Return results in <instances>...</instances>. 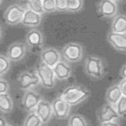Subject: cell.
<instances>
[{
  "label": "cell",
  "mask_w": 126,
  "mask_h": 126,
  "mask_svg": "<svg viewBox=\"0 0 126 126\" xmlns=\"http://www.w3.org/2000/svg\"><path fill=\"white\" fill-rule=\"evenodd\" d=\"M3 1H4V0H0V6H1L2 4L3 3Z\"/></svg>",
  "instance_id": "obj_37"
},
{
  "label": "cell",
  "mask_w": 126,
  "mask_h": 126,
  "mask_svg": "<svg viewBox=\"0 0 126 126\" xmlns=\"http://www.w3.org/2000/svg\"><path fill=\"white\" fill-rule=\"evenodd\" d=\"M34 111L41 119L43 124L49 122L53 116L51 103L47 99H44V98H42L39 101L36 107L35 108Z\"/></svg>",
  "instance_id": "obj_15"
},
{
  "label": "cell",
  "mask_w": 126,
  "mask_h": 126,
  "mask_svg": "<svg viewBox=\"0 0 126 126\" xmlns=\"http://www.w3.org/2000/svg\"><path fill=\"white\" fill-rule=\"evenodd\" d=\"M14 109L13 98L9 93H3L0 94V112L3 113H9Z\"/></svg>",
  "instance_id": "obj_20"
},
{
  "label": "cell",
  "mask_w": 126,
  "mask_h": 126,
  "mask_svg": "<svg viewBox=\"0 0 126 126\" xmlns=\"http://www.w3.org/2000/svg\"><path fill=\"white\" fill-rule=\"evenodd\" d=\"M53 71L56 80H66L71 77L73 73L72 67L70 66L69 62L62 61V59L56 65L53 67Z\"/></svg>",
  "instance_id": "obj_17"
},
{
  "label": "cell",
  "mask_w": 126,
  "mask_h": 126,
  "mask_svg": "<svg viewBox=\"0 0 126 126\" xmlns=\"http://www.w3.org/2000/svg\"><path fill=\"white\" fill-rule=\"evenodd\" d=\"M100 126H121L118 120L112 121H108V122H104V123L100 124Z\"/></svg>",
  "instance_id": "obj_31"
},
{
  "label": "cell",
  "mask_w": 126,
  "mask_h": 126,
  "mask_svg": "<svg viewBox=\"0 0 126 126\" xmlns=\"http://www.w3.org/2000/svg\"><path fill=\"white\" fill-rule=\"evenodd\" d=\"M3 126H14V125H10V124H9V123H6L5 125H3Z\"/></svg>",
  "instance_id": "obj_36"
},
{
  "label": "cell",
  "mask_w": 126,
  "mask_h": 126,
  "mask_svg": "<svg viewBox=\"0 0 126 126\" xmlns=\"http://www.w3.org/2000/svg\"><path fill=\"white\" fill-rule=\"evenodd\" d=\"M6 123H8L6 117L3 116H0V126H3L5 125Z\"/></svg>",
  "instance_id": "obj_33"
},
{
  "label": "cell",
  "mask_w": 126,
  "mask_h": 126,
  "mask_svg": "<svg viewBox=\"0 0 126 126\" xmlns=\"http://www.w3.org/2000/svg\"><path fill=\"white\" fill-rule=\"evenodd\" d=\"M116 109V111L119 117H123L126 114V96L122 95L121 98L114 106Z\"/></svg>",
  "instance_id": "obj_26"
},
{
  "label": "cell",
  "mask_w": 126,
  "mask_h": 126,
  "mask_svg": "<svg viewBox=\"0 0 126 126\" xmlns=\"http://www.w3.org/2000/svg\"><path fill=\"white\" fill-rule=\"evenodd\" d=\"M35 73L39 77L40 84L44 88L52 89L56 86L57 80L52 68L41 63L36 67Z\"/></svg>",
  "instance_id": "obj_4"
},
{
  "label": "cell",
  "mask_w": 126,
  "mask_h": 126,
  "mask_svg": "<svg viewBox=\"0 0 126 126\" xmlns=\"http://www.w3.org/2000/svg\"><path fill=\"white\" fill-rule=\"evenodd\" d=\"M43 124V123L41 119L33 110V111L29 112L24 120L22 126H42Z\"/></svg>",
  "instance_id": "obj_21"
},
{
  "label": "cell",
  "mask_w": 126,
  "mask_h": 126,
  "mask_svg": "<svg viewBox=\"0 0 126 126\" xmlns=\"http://www.w3.org/2000/svg\"><path fill=\"white\" fill-rule=\"evenodd\" d=\"M51 107L53 116L58 120L65 119L69 115L71 106L60 97L56 98L51 102Z\"/></svg>",
  "instance_id": "obj_9"
},
{
  "label": "cell",
  "mask_w": 126,
  "mask_h": 126,
  "mask_svg": "<svg viewBox=\"0 0 126 126\" xmlns=\"http://www.w3.org/2000/svg\"><path fill=\"white\" fill-rule=\"evenodd\" d=\"M43 10L44 13H53L55 12L54 0H42Z\"/></svg>",
  "instance_id": "obj_27"
},
{
  "label": "cell",
  "mask_w": 126,
  "mask_h": 126,
  "mask_svg": "<svg viewBox=\"0 0 126 126\" xmlns=\"http://www.w3.org/2000/svg\"><path fill=\"white\" fill-rule=\"evenodd\" d=\"M123 95L118 84H114L110 86L106 92V103L115 106L117 101Z\"/></svg>",
  "instance_id": "obj_19"
},
{
  "label": "cell",
  "mask_w": 126,
  "mask_h": 126,
  "mask_svg": "<svg viewBox=\"0 0 126 126\" xmlns=\"http://www.w3.org/2000/svg\"><path fill=\"white\" fill-rule=\"evenodd\" d=\"M27 8L41 15L45 14L43 10L42 0H27Z\"/></svg>",
  "instance_id": "obj_24"
},
{
  "label": "cell",
  "mask_w": 126,
  "mask_h": 126,
  "mask_svg": "<svg viewBox=\"0 0 126 126\" xmlns=\"http://www.w3.org/2000/svg\"><path fill=\"white\" fill-rule=\"evenodd\" d=\"M40 59L42 63L53 68L62 59L61 53L54 47H45L41 49Z\"/></svg>",
  "instance_id": "obj_10"
},
{
  "label": "cell",
  "mask_w": 126,
  "mask_h": 126,
  "mask_svg": "<svg viewBox=\"0 0 126 126\" xmlns=\"http://www.w3.org/2000/svg\"><path fill=\"white\" fill-rule=\"evenodd\" d=\"M26 45L32 50H40L44 44V36L41 31L37 29H32L25 35Z\"/></svg>",
  "instance_id": "obj_11"
},
{
  "label": "cell",
  "mask_w": 126,
  "mask_h": 126,
  "mask_svg": "<svg viewBox=\"0 0 126 126\" xmlns=\"http://www.w3.org/2000/svg\"><path fill=\"white\" fill-rule=\"evenodd\" d=\"M40 84L39 77L35 73L31 71H24L17 77V86L23 91L30 90Z\"/></svg>",
  "instance_id": "obj_6"
},
{
  "label": "cell",
  "mask_w": 126,
  "mask_h": 126,
  "mask_svg": "<svg viewBox=\"0 0 126 126\" xmlns=\"http://www.w3.org/2000/svg\"><path fill=\"white\" fill-rule=\"evenodd\" d=\"M97 13L103 18H113L117 14V3L112 0H101L96 6Z\"/></svg>",
  "instance_id": "obj_8"
},
{
  "label": "cell",
  "mask_w": 126,
  "mask_h": 126,
  "mask_svg": "<svg viewBox=\"0 0 126 126\" xmlns=\"http://www.w3.org/2000/svg\"><path fill=\"white\" fill-rule=\"evenodd\" d=\"M2 36H3V28L0 25V41H1V39H2Z\"/></svg>",
  "instance_id": "obj_34"
},
{
  "label": "cell",
  "mask_w": 126,
  "mask_h": 126,
  "mask_svg": "<svg viewBox=\"0 0 126 126\" xmlns=\"http://www.w3.org/2000/svg\"><path fill=\"white\" fill-rule=\"evenodd\" d=\"M112 1H113V2H121V1H123V0H112Z\"/></svg>",
  "instance_id": "obj_35"
},
{
  "label": "cell",
  "mask_w": 126,
  "mask_h": 126,
  "mask_svg": "<svg viewBox=\"0 0 126 126\" xmlns=\"http://www.w3.org/2000/svg\"><path fill=\"white\" fill-rule=\"evenodd\" d=\"M97 118L100 124L119 119L114 106L109 103L102 105L97 111Z\"/></svg>",
  "instance_id": "obj_13"
},
{
  "label": "cell",
  "mask_w": 126,
  "mask_h": 126,
  "mask_svg": "<svg viewBox=\"0 0 126 126\" xmlns=\"http://www.w3.org/2000/svg\"><path fill=\"white\" fill-rule=\"evenodd\" d=\"M92 94L91 91L80 85H70L62 91L59 97L65 100L69 105L77 106L84 102Z\"/></svg>",
  "instance_id": "obj_2"
},
{
  "label": "cell",
  "mask_w": 126,
  "mask_h": 126,
  "mask_svg": "<svg viewBox=\"0 0 126 126\" xmlns=\"http://www.w3.org/2000/svg\"><path fill=\"white\" fill-rule=\"evenodd\" d=\"M43 20V15L35 13V12L31 10L26 8L24 13L22 21L21 24L24 26L32 29H35L41 25Z\"/></svg>",
  "instance_id": "obj_16"
},
{
  "label": "cell",
  "mask_w": 126,
  "mask_h": 126,
  "mask_svg": "<svg viewBox=\"0 0 126 126\" xmlns=\"http://www.w3.org/2000/svg\"><path fill=\"white\" fill-rule=\"evenodd\" d=\"M11 62L6 55L0 54V77L4 76L10 69Z\"/></svg>",
  "instance_id": "obj_25"
},
{
  "label": "cell",
  "mask_w": 126,
  "mask_h": 126,
  "mask_svg": "<svg viewBox=\"0 0 126 126\" xmlns=\"http://www.w3.org/2000/svg\"><path fill=\"white\" fill-rule=\"evenodd\" d=\"M106 39L114 50L125 53L126 51V33H117L110 32Z\"/></svg>",
  "instance_id": "obj_14"
},
{
  "label": "cell",
  "mask_w": 126,
  "mask_h": 126,
  "mask_svg": "<svg viewBox=\"0 0 126 126\" xmlns=\"http://www.w3.org/2000/svg\"><path fill=\"white\" fill-rule=\"evenodd\" d=\"M111 32L117 33H126V17L123 14H117L113 17L110 26Z\"/></svg>",
  "instance_id": "obj_18"
},
{
  "label": "cell",
  "mask_w": 126,
  "mask_h": 126,
  "mask_svg": "<svg viewBox=\"0 0 126 126\" xmlns=\"http://www.w3.org/2000/svg\"><path fill=\"white\" fill-rule=\"evenodd\" d=\"M119 75L121 78H126V65L123 64L119 70Z\"/></svg>",
  "instance_id": "obj_32"
},
{
  "label": "cell",
  "mask_w": 126,
  "mask_h": 126,
  "mask_svg": "<svg viewBox=\"0 0 126 126\" xmlns=\"http://www.w3.org/2000/svg\"><path fill=\"white\" fill-rule=\"evenodd\" d=\"M9 89H10V84L8 81L6 80L5 79L0 77V94L8 92Z\"/></svg>",
  "instance_id": "obj_29"
},
{
  "label": "cell",
  "mask_w": 126,
  "mask_h": 126,
  "mask_svg": "<svg viewBox=\"0 0 126 126\" xmlns=\"http://www.w3.org/2000/svg\"><path fill=\"white\" fill-rule=\"evenodd\" d=\"M61 56L67 62L77 63L84 58V47L79 43L71 42L63 47L61 51Z\"/></svg>",
  "instance_id": "obj_3"
},
{
  "label": "cell",
  "mask_w": 126,
  "mask_h": 126,
  "mask_svg": "<svg viewBox=\"0 0 126 126\" xmlns=\"http://www.w3.org/2000/svg\"><path fill=\"white\" fill-rule=\"evenodd\" d=\"M55 4V11L65 12L67 10L66 0H54Z\"/></svg>",
  "instance_id": "obj_28"
},
{
  "label": "cell",
  "mask_w": 126,
  "mask_h": 126,
  "mask_svg": "<svg viewBox=\"0 0 126 126\" xmlns=\"http://www.w3.org/2000/svg\"><path fill=\"white\" fill-rule=\"evenodd\" d=\"M43 97L40 94L34 90H27L25 91V93L22 97V106L27 112L33 111L39 102Z\"/></svg>",
  "instance_id": "obj_12"
},
{
  "label": "cell",
  "mask_w": 126,
  "mask_h": 126,
  "mask_svg": "<svg viewBox=\"0 0 126 126\" xmlns=\"http://www.w3.org/2000/svg\"><path fill=\"white\" fill-rule=\"evenodd\" d=\"M84 0H66V11L70 13H77L84 7Z\"/></svg>",
  "instance_id": "obj_22"
},
{
  "label": "cell",
  "mask_w": 126,
  "mask_h": 126,
  "mask_svg": "<svg viewBox=\"0 0 126 126\" xmlns=\"http://www.w3.org/2000/svg\"><path fill=\"white\" fill-rule=\"evenodd\" d=\"M25 9V6L18 3H14L8 6L3 14L6 23L11 26L21 24Z\"/></svg>",
  "instance_id": "obj_5"
},
{
  "label": "cell",
  "mask_w": 126,
  "mask_h": 126,
  "mask_svg": "<svg viewBox=\"0 0 126 126\" xmlns=\"http://www.w3.org/2000/svg\"><path fill=\"white\" fill-rule=\"evenodd\" d=\"M27 54V45L22 42H14L9 46L6 56L10 62H18L25 58Z\"/></svg>",
  "instance_id": "obj_7"
},
{
  "label": "cell",
  "mask_w": 126,
  "mask_h": 126,
  "mask_svg": "<svg viewBox=\"0 0 126 126\" xmlns=\"http://www.w3.org/2000/svg\"><path fill=\"white\" fill-rule=\"evenodd\" d=\"M69 126H88L86 119L79 113L70 115L69 118Z\"/></svg>",
  "instance_id": "obj_23"
},
{
  "label": "cell",
  "mask_w": 126,
  "mask_h": 126,
  "mask_svg": "<svg viewBox=\"0 0 126 126\" xmlns=\"http://www.w3.org/2000/svg\"><path fill=\"white\" fill-rule=\"evenodd\" d=\"M118 87L120 88L123 95L126 96V78H121V81L118 84Z\"/></svg>",
  "instance_id": "obj_30"
},
{
  "label": "cell",
  "mask_w": 126,
  "mask_h": 126,
  "mask_svg": "<svg viewBox=\"0 0 126 126\" xmlns=\"http://www.w3.org/2000/svg\"><path fill=\"white\" fill-rule=\"evenodd\" d=\"M106 62L97 55H89L84 60V71L85 74L93 80H101L106 73Z\"/></svg>",
  "instance_id": "obj_1"
}]
</instances>
